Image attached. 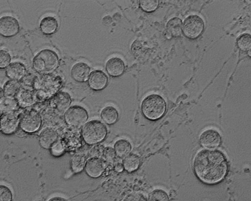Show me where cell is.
Here are the masks:
<instances>
[{
    "instance_id": "obj_1",
    "label": "cell",
    "mask_w": 251,
    "mask_h": 201,
    "mask_svg": "<svg viewBox=\"0 0 251 201\" xmlns=\"http://www.w3.org/2000/svg\"><path fill=\"white\" fill-rule=\"evenodd\" d=\"M194 169L203 182L214 184L220 182L226 172V160L219 151L203 150L196 155Z\"/></svg>"
},
{
    "instance_id": "obj_2",
    "label": "cell",
    "mask_w": 251,
    "mask_h": 201,
    "mask_svg": "<svg viewBox=\"0 0 251 201\" xmlns=\"http://www.w3.org/2000/svg\"><path fill=\"white\" fill-rule=\"evenodd\" d=\"M63 80L59 75L51 73L40 75L35 80L33 90L37 102L51 100L62 88Z\"/></svg>"
},
{
    "instance_id": "obj_3",
    "label": "cell",
    "mask_w": 251,
    "mask_h": 201,
    "mask_svg": "<svg viewBox=\"0 0 251 201\" xmlns=\"http://www.w3.org/2000/svg\"><path fill=\"white\" fill-rule=\"evenodd\" d=\"M59 57L57 53L50 49L40 51L33 58L34 70L40 75L51 74L59 65Z\"/></svg>"
},
{
    "instance_id": "obj_4",
    "label": "cell",
    "mask_w": 251,
    "mask_h": 201,
    "mask_svg": "<svg viewBox=\"0 0 251 201\" xmlns=\"http://www.w3.org/2000/svg\"><path fill=\"white\" fill-rule=\"evenodd\" d=\"M83 140L89 146L95 145L106 137L107 128L100 121L92 120L83 126L81 129Z\"/></svg>"
},
{
    "instance_id": "obj_5",
    "label": "cell",
    "mask_w": 251,
    "mask_h": 201,
    "mask_svg": "<svg viewBox=\"0 0 251 201\" xmlns=\"http://www.w3.org/2000/svg\"><path fill=\"white\" fill-rule=\"evenodd\" d=\"M166 104L164 99L160 95L153 94L146 97L141 104V110L144 116L155 120L165 113Z\"/></svg>"
},
{
    "instance_id": "obj_6",
    "label": "cell",
    "mask_w": 251,
    "mask_h": 201,
    "mask_svg": "<svg viewBox=\"0 0 251 201\" xmlns=\"http://www.w3.org/2000/svg\"><path fill=\"white\" fill-rule=\"evenodd\" d=\"M20 127L27 133L38 131L43 124V119L39 112L33 109H27L19 114Z\"/></svg>"
},
{
    "instance_id": "obj_7",
    "label": "cell",
    "mask_w": 251,
    "mask_h": 201,
    "mask_svg": "<svg viewBox=\"0 0 251 201\" xmlns=\"http://www.w3.org/2000/svg\"><path fill=\"white\" fill-rule=\"evenodd\" d=\"M59 140L66 151L78 152L83 145L81 133L76 128L66 129L61 134Z\"/></svg>"
},
{
    "instance_id": "obj_8",
    "label": "cell",
    "mask_w": 251,
    "mask_h": 201,
    "mask_svg": "<svg viewBox=\"0 0 251 201\" xmlns=\"http://www.w3.org/2000/svg\"><path fill=\"white\" fill-rule=\"evenodd\" d=\"M66 124L71 127L78 128L84 126L88 120L87 110L79 105L71 107L64 115Z\"/></svg>"
},
{
    "instance_id": "obj_9",
    "label": "cell",
    "mask_w": 251,
    "mask_h": 201,
    "mask_svg": "<svg viewBox=\"0 0 251 201\" xmlns=\"http://www.w3.org/2000/svg\"><path fill=\"white\" fill-rule=\"evenodd\" d=\"M204 24L202 18L198 15L187 17L183 23L182 31L188 38L195 39L199 37L203 31Z\"/></svg>"
},
{
    "instance_id": "obj_10",
    "label": "cell",
    "mask_w": 251,
    "mask_h": 201,
    "mask_svg": "<svg viewBox=\"0 0 251 201\" xmlns=\"http://www.w3.org/2000/svg\"><path fill=\"white\" fill-rule=\"evenodd\" d=\"M72 102L70 94L65 91H60L50 100V106L55 112L65 114L70 108Z\"/></svg>"
},
{
    "instance_id": "obj_11",
    "label": "cell",
    "mask_w": 251,
    "mask_h": 201,
    "mask_svg": "<svg viewBox=\"0 0 251 201\" xmlns=\"http://www.w3.org/2000/svg\"><path fill=\"white\" fill-rule=\"evenodd\" d=\"M19 31V23L16 18L6 15L0 19V34L2 36L13 37L17 35Z\"/></svg>"
},
{
    "instance_id": "obj_12",
    "label": "cell",
    "mask_w": 251,
    "mask_h": 201,
    "mask_svg": "<svg viewBox=\"0 0 251 201\" xmlns=\"http://www.w3.org/2000/svg\"><path fill=\"white\" fill-rule=\"evenodd\" d=\"M20 126L19 116L15 112L1 114V132L6 135L15 133Z\"/></svg>"
},
{
    "instance_id": "obj_13",
    "label": "cell",
    "mask_w": 251,
    "mask_h": 201,
    "mask_svg": "<svg viewBox=\"0 0 251 201\" xmlns=\"http://www.w3.org/2000/svg\"><path fill=\"white\" fill-rule=\"evenodd\" d=\"M108 83L107 75L101 70L92 72L88 80L89 88L95 91H100L105 88Z\"/></svg>"
},
{
    "instance_id": "obj_14",
    "label": "cell",
    "mask_w": 251,
    "mask_h": 201,
    "mask_svg": "<svg viewBox=\"0 0 251 201\" xmlns=\"http://www.w3.org/2000/svg\"><path fill=\"white\" fill-rule=\"evenodd\" d=\"M106 167V163L101 157H90L87 162L85 172L88 176L93 178L100 176Z\"/></svg>"
},
{
    "instance_id": "obj_15",
    "label": "cell",
    "mask_w": 251,
    "mask_h": 201,
    "mask_svg": "<svg viewBox=\"0 0 251 201\" xmlns=\"http://www.w3.org/2000/svg\"><path fill=\"white\" fill-rule=\"evenodd\" d=\"M91 72L90 67L86 63L78 62L72 68L71 75L75 82L79 83H85L88 80Z\"/></svg>"
},
{
    "instance_id": "obj_16",
    "label": "cell",
    "mask_w": 251,
    "mask_h": 201,
    "mask_svg": "<svg viewBox=\"0 0 251 201\" xmlns=\"http://www.w3.org/2000/svg\"><path fill=\"white\" fill-rule=\"evenodd\" d=\"M221 140L219 133L213 129L204 130L200 136L201 145L208 149H214L218 147L220 144Z\"/></svg>"
},
{
    "instance_id": "obj_17",
    "label": "cell",
    "mask_w": 251,
    "mask_h": 201,
    "mask_svg": "<svg viewBox=\"0 0 251 201\" xmlns=\"http://www.w3.org/2000/svg\"><path fill=\"white\" fill-rule=\"evenodd\" d=\"M15 99L20 107L24 109L33 106L37 102L33 90L24 87L20 89Z\"/></svg>"
},
{
    "instance_id": "obj_18",
    "label": "cell",
    "mask_w": 251,
    "mask_h": 201,
    "mask_svg": "<svg viewBox=\"0 0 251 201\" xmlns=\"http://www.w3.org/2000/svg\"><path fill=\"white\" fill-rule=\"evenodd\" d=\"M58 139L57 132L52 128L47 127L40 133L39 142L42 148L50 150Z\"/></svg>"
},
{
    "instance_id": "obj_19",
    "label": "cell",
    "mask_w": 251,
    "mask_h": 201,
    "mask_svg": "<svg viewBox=\"0 0 251 201\" xmlns=\"http://www.w3.org/2000/svg\"><path fill=\"white\" fill-rule=\"evenodd\" d=\"M6 75L10 79L20 81L27 74L25 66L22 63L15 62L11 63L6 68Z\"/></svg>"
},
{
    "instance_id": "obj_20",
    "label": "cell",
    "mask_w": 251,
    "mask_h": 201,
    "mask_svg": "<svg viewBox=\"0 0 251 201\" xmlns=\"http://www.w3.org/2000/svg\"><path fill=\"white\" fill-rule=\"evenodd\" d=\"M125 65L122 59L118 57H112L108 60L106 70L112 77H118L125 71Z\"/></svg>"
},
{
    "instance_id": "obj_21",
    "label": "cell",
    "mask_w": 251,
    "mask_h": 201,
    "mask_svg": "<svg viewBox=\"0 0 251 201\" xmlns=\"http://www.w3.org/2000/svg\"><path fill=\"white\" fill-rule=\"evenodd\" d=\"M39 28L42 33L46 35H53L58 28L57 20L52 16L45 17L41 20Z\"/></svg>"
},
{
    "instance_id": "obj_22",
    "label": "cell",
    "mask_w": 251,
    "mask_h": 201,
    "mask_svg": "<svg viewBox=\"0 0 251 201\" xmlns=\"http://www.w3.org/2000/svg\"><path fill=\"white\" fill-rule=\"evenodd\" d=\"M1 114L4 113L15 112L20 106L15 98L5 97L3 89L1 88Z\"/></svg>"
},
{
    "instance_id": "obj_23",
    "label": "cell",
    "mask_w": 251,
    "mask_h": 201,
    "mask_svg": "<svg viewBox=\"0 0 251 201\" xmlns=\"http://www.w3.org/2000/svg\"><path fill=\"white\" fill-rule=\"evenodd\" d=\"M87 157L85 154L77 153L73 155L71 159V168L74 174L81 173L85 169Z\"/></svg>"
},
{
    "instance_id": "obj_24",
    "label": "cell",
    "mask_w": 251,
    "mask_h": 201,
    "mask_svg": "<svg viewBox=\"0 0 251 201\" xmlns=\"http://www.w3.org/2000/svg\"><path fill=\"white\" fill-rule=\"evenodd\" d=\"M100 117L103 122L109 125L115 124L119 118V113L116 108L107 106L103 108L100 112Z\"/></svg>"
},
{
    "instance_id": "obj_25",
    "label": "cell",
    "mask_w": 251,
    "mask_h": 201,
    "mask_svg": "<svg viewBox=\"0 0 251 201\" xmlns=\"http://www.w3.org/2000/svg\"><path fill=\"white\" fill-rule=\"evenodd\" d=\"M132 150V145L129 141L125 139H120L114 145V150L117 155L120 157H125L129 154Z\"/></svg>"
},
{
    "instance_id": "obj_26",
    "label": "cell",
    "mask_w": 251,
    "mask_h": 201,
    "mask_svg": "<svg viewBox=\"0 0 251 201\" xmlns=\"http://www.w3.org/2000/svg\"><path fill=\"white\" fill-rule=\"evenodd\" d=\"M23 87L22 83L19 80L10 79L4 85L3 91L4 96L15 98L19 91Z\"/></svg>"
},
{
    "instance_id": "obj_27",
    "label": "cell",
    "mask_w": 251,
    "mask_h": 201,
    "mask_svg": "<svg viewBox=\"0 0 251 201\" xmlns=\"http://www.w3.org/2000/svg\"><path fill=\"white\" fill-rule=\"evenodd\" d=\"M182 20L178 17H174L170 19L166 25L167 32L174 37L181 35L182 32Z\"/></svg>"
},
{
    "instance_id": "obj_28",
    "label": "cell",
    "mask_w": 251,
    "mask_h": 201,
    "mask_svg": "<svg viewBox=\"0 0 251 201\" xmlns=\"http://www.w3.org/2000/svg\"><path fill=\"white\" fill-rule=\"evenodd\" d=\"M125 169L129 172L136 171L140 164V158L136 154H130L126 156L123 160Z\"/></svg>"
},
{
    "instance_id": "obj_29",
    "label": "cell",
    "mask_w": 251,
    "mask_h": 201,
    "mask_svg": "<svg viewBox=\"0 0 251 201\" xmlns=\"http://www.w3.org/2000/svg\"><path fill=\"white\" fill-rule=\"evenodd\" d=\"M237 43L241 50H249L251 49V34L249 33L241 34L237 39Z\"/></svg>"
},
{
    "instance_id": "obj_30",
    "label": "cell",
    "mask_w": 251,
    "mask_h": 201,
    "mask_svg": "<svg viewBox=\"0 0 251 201\" xmlns=\"http://www.w3.org/2000/svg\"><path fill=\"white\" fill-rule=\"evenodd\" d=\"M149 200V201H169V197L164 190L156 189L150 193Z\"/></svg>"
},
{
    "instance_id": "obj_31",
    "label": "cell",
    "mask_w": 251,
    "mask_h": 201,
    "mask_svg": "<svg viewBox=\"0 0 251 201\" xmlns=\"http://www.w3.org/2000/svg\"><path fill=\"white\" fill-rule=\"evenodd\" d=\"M116 155L114 149L112 147H108L104 148L101 157L106 163L112 164L115 162Z\"/></svg>"
},
{
    "instance_id": "obj_32",
    "label": "cell",
    "mask_w": 251,
    "mask_h": 201,
    "mask_svg": "<svg viewBox=\"0 0 251 201\" xmlns=\"http://www.w3.org/2000/svg\"><path fill=\"white\" fill-rule=\"evenodd\" d=\"M37 76L32 73H27L25 77L20 80L22 85H24L25 88L33 90V85L35 80Z\"/></svg>"
},
{
    "instance_id": "obj_33",
    "label": "cell",
    "mask_w": 251,
    "mask_h": 201,
    "mask_svg": "<svg viewBox=\"0 0 251 201\" xmlns=\"http://www.w3.org/2000/svg\"><path fill=\"white\" fill-rule=\"evenodd\" d=\"M11 55L6 50H0V68L4 69L7 68L10 64Z\"/></svg>"
},
{
    "instance_id": "obj_34",
    "label": "cell",
    "mask_w": 251,
    "mask_h": 201,
    "mask_svg": "<svg viewBox=\"0 0 251 201\" xmlns=\"http://www.w3.org/2000/svg\"><path fill=\"white\" fill-rule=\"evenodd\" d=\"M159 5L158 1H141L140 5L142 9L147 12L155 11Z\"/></svg>"
},
{
    "instance_id": "obj_35",
    "label": "cell",
    "mask_w": 251,
    "mask_h": 201,
    "mask_svg": "<svg viewBox=\"0 0 251 201\" xmlns=\"http://www.w3.org/2000/svg\"><path fill=\"white\" fill-rule=\"evenodd\" d=\"M50 151L51 154L54 157H59L66 151L59 139L51 147Z\"/></svg>"
},
{
    "instance_id": "obj_36",
    "label": "cell",
    "mask_w": 251,
    "mask_h": 201,
    "mask_svg": "<svg viewBox=\"0 0 251 201\" xmlns=\"http://www.w3.org/2000/svg\"><path fill=\"white\" fill-rule=\"evenodd\" d=\"M12 193L11 190L7 186H0V201H12Z\"/></svg>"
},
{
    "instance_id": "obj_37",
    "label": "cell",
    "mask_w": 251,
    "mask_h": 201,
    "mask_svg": "<svg viewBox=\"0 0 251 201\" xmlns=\"http://www.w3.org/2000/svg\"><path fill=\"white\" fill-rule=\"evenodd\" d=\"M104 148L101 145H96L93 147L89 151V154L91 157H102L103 151Z\"/></svg>"
},
{
    "instance_id": "obj_38",
    "label": "cell",
    "mask_w": 251,
    "mask_h": 201,
    "mask_svg": "<svg viewBox=\"0 0 251 201\" xmlns=\"http://www.w3.org/2000/svg\"><path fill=\"white\" fill-rule=\"evenodd\" d=\"M124 201H148L145 197L140 193L130 194L125 198Z\"/></svg>"
},
{
    "instance_id": "obj_39",
    "label": "cell",
    "mask_w": 251,
    "mask_h": 201,
    "mask_svg": "<svg viewBox=\"0 0 251 201\" xmlns=\"http://www.w3.org/2000/svg\"><path fill=\"white\" fill-rule=\"evenodd\" d=\"M124 168L123 164L118 163L115 165V170L118 172H121L123 171Z\"/></svg>"
},
{
    "instance_id": "obj_40",
    "label": "cell",
    "mask_w": 251,
    "mask_h": 201,
    "mask_svg": "<svg viewBox=\"0 0 251 201\" xmlns=\"http://www.w3.org/2000/svg\"><path fill=\"white\" fill-rule=\"evenodd\" d=\"M48 201H68L65 198L61 197H54L50 198Z\"/></svg>"
},
{
    "instance_id": "obj_41",
    "label": "cell",
    "mask_w": 251,
    "mask_h": 201,
    "mask_svg": "<svg viewBox=\"0 0 251 201\" xmlns=\"http://www.w3.org/2000/svg\"><path fill=\"white\" fill-rule=\"evenodd\" d=\"M248 55L250 56H251V49L249 50V51H248Z\"/></svg>"
}]
</instances>
